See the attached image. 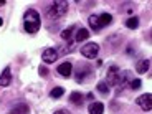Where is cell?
Instances as JSON below:
<instances>
[{"label":"cell","mask_w":152,"mask_h":114,"mask_svg":"<svg viewBox=\"0 0 152 114\" xmlns=\"http://www.w3.org/2000/svg\"><path fill=\"white\" fill-rule=\"evenodd\" d=\"M121 12H126V13H132L134 12V4H124L121 8Z\"/></svg>","instance_id":"cell-22"},{"label":"cell","mask_w":152,"mask_h":114,"mask_svg":"<svg viewBox=\"0 0 152 114\" xmlns=\"http://www.w3.org/2000/svg\"><path fill=\"white\" fill-rule=\"evenodd\" d=\"M149 68H151V61L149 60H139L136 63V71L141 73V75H145L149 71Z\"/></svg>","instance_id":"cell-12"},{"label":"cell","mask_w":152,"mask_h":114,"mask_svg":"<svg viewBox=\"0 0 152 114\" xmlns=\"http://www.w3.org/2000/svg\"><path fill=\"white\" fill-rule=\"evenodd\" d=\"M56 71H58V75H61L63 78H69V76H71V71H73L71 61H63L61 65H58Z\"/></svg>","instance_id":"cell-8"},{"label":"cell","mask_w":152,"mask_h":114,"mask_svg":"<svg viewBox=\"0 0 152 114\" xmlns=\"http://www.w3.org/2000/svg\"><path fill=\"white\" fill-rule=\"evenodd\" d=\"M80 5H83V7H91V5H94V2H78Z\"/></svg>","instance_id":"cell-24"},{"label":"cell","mask_w":152,"mask_h":114,"mask_svg":"<svg viewBox=\"0 0 152 114\" xmlns=\"http://www.w3.org/2000/svg\"><path fill=\"white\" fill-rule=\"evenodd\" d=\"M119 76H121V71H119L118 66H111L106 73V83L107 86H118L119 83Z\"/></svg>","instance_id":"cell-5"},{"label":"cell","mask_w":152,"mask_h":114,"mask_svg":"<svg viewBox=\"0 0 152 114\" xmlns=\"http://www.w3.org/2000/svg\"><path fill=\"white\" fill-rule=\"evenodd\" d=\"M42 60L45 61L46 65H51L58 60V50L56 48H45L42 53Z\"/></svg>","instance_id":"cell-7"},{"label":"cell","mask_w":152,"mask_h":114,"mask_svg":"<svg viewBox=\"0 0 152 114\" xmlns=\"http://www.w3.org/2000/svg\"><path fill=\"white\" fill-rule=\"evenodd\" d=\"M98 18H99V25H101V28L111 25V22H113V15H111V13H101V15H98Z\"/></svg>","instance_id":"cell-16"},{"label":"cell","mask_w":152,"mask_h":114,"mask_svg":"<svg viewBox=\"0 0 152 114\" xmlns=\"http://www.w3.org/2000/svg\"><path fill=\"white\" fill-rule=\"evenodd\" d=\"M136 103L142 111H151L152 109V94L151 93H145V94L139 96V98L136 99Z\"/></svg>","instance_id":"cell-6"},{"label":"cell","mask_w":152,"mask_h":114,"mask_svg":"<svg viewBox=\"0 0 152 114\" xmlns=\"http://www.w3.org/2000/svg\"><path fill=\"white\" fill-rule=\"evenodd\" d=\"M88 111H89V114H103L104 113V104L101 103V101H93V103L89 104V107H88Z\"/></svg>","instance_id":"cell-10"},{"label":"cell","mask_w":152,"mask_h":114,"mask_svg":"<svg viewBox=\"0 0 152 114\" xmlns=\"http://www.w3.org/2000/svg\"><path fill=\"white\" fill-rule=\"evenodd\" d=\"M76 28H78L76 25H71V27H68L66 30H63V31H61V38H63V40H66V42H71L73 33L76 31ZM73 40H75V38H73Z\"/></svg>","instance_id":"cell-15"},{"label":"cell","mask_w":152,"mask_h":114,"mask_svg":"<svg viewBox=\"0 0 152 114\" xmlns=\"http://www.w3.org/2000/svg\"><path fill=\"white\" fill-rule=\"evenodd\" d=\"M88 37H89V31L86 30V28L80 27V28H76L75 31V42H84V40H88Z\"/></svg>","instance_id":"cell-13"},{"label":"cell","mask_w":152,"mask_h":114,"mask_svg":"<svg viewBox=\"0 0 152 114\" xmlns=\"http://www.w3.org/2000/svg\"><path fill=\"white\" fill-rule=\"evenodd\" d=\"M96 88H98V91L101 93L103 96H107V94H109V86H107L106 81H99L98 86H96Z\"/></svg>","instance_id":"cell-20"},{"label":"cell","mask_w":152,"mask_h":114,"mask_svg":"<svg viewBox=\"0 0 152 114\" xmlns=\"http://www.w3.org/2000/svg\"><path fill=\"white\" fill-rule=\"evenodd\" d=\"M23 27L27 30V33L35 35L40 27H42V18H40V13H38L35 8H28L23 15Z\"/></svg>","instance_id":"cell-1"},{"label":"cell","mask_w":152,"mask_h":114,"mask_svg":"<svg viewBox=\"0 0 152 114\" xmlns=\"http://www.w3.org/2000/svg\"><path fill=\"white\" fill-rule=\"evenodd\" d=\"M88 23H89V27H91L94 31H99V30H101V25H99L98 15H91L89 18H88Z\"/></svg>","instance_id":"cell-17"},{"label":"cell","mask_w":152,"mask_h":114,"mask_svg":"<svg viewBox=\"0 0 152 114\" xmlns=\"http://www.w3.org/2000/svg\"><path fill=\"white\" fill-rule=\"evenodd\" d=\"M86 99H89V101H94V94H93V93H89V94H86Z\"/></svg>","instance_id":"cell-26"},{"label":"cell","mask_w":152,"mask_h":114,"mask_svg":"<svg viewBox=\"0 0 152 114\" xmlns=\"http://www.w3.org/2000/svg\"><path fill=\"white\" fill-rule=\"evenodd\" d=\"M2 5H5V0H0V7H2Z\"/></svg>","instance_id":"cell-27"},{"label":"cell","mask_w":152,"mask_h":114,"mask_svg":"<svg viewBox=\"0 0 152 114\" xmlns=\"http://www.w3.org/2000/svg\"><path fill=\"white\" fill-rule=\"evenodd\" d=\"M38 71L42 73V76H48V69H46L45 66H40V69H38Z\"/></svg>","instance_id":"cell-23"},{"label":"cell","mask_w":152,"mask_h":114,"mask_svg":"<svg viewBox=\"0 0 152 114\" xmlns=\"http://www.w3.org/2000/svg\"><path fill=\"white\" fill-rule=\"evenodd\" d=\"M66 12H68V2H65V0H56V2H53V4L46 8V17L50 20H58L61 17H65Z\"/></svg>","instance_id":"cell-2"},{"label":"cell","mask_w":152,"mask_h":114,"mask_svg":"<svg viewBox=\"0 0 152 114\" xmlns=\"http://www.w3.org/2000/svg\"><path fill=\"white\" fill-rule=\"evenodd\" d=\"M10 83H12V69H10V66H5L2 75H0V86L7 88V86H10Z\"/></svg>","instance_id":"cell-9"},{"label":"cell","mask_w":152,"mask_h":114,"mask_svg":"<svg viewBox=\"0 0 152 114\" xmlns=\"http://www.w3.org/2000/svg\"><path fill=\"white\" fill-rule=\"evenodd\" d=\"M2 25H4V20H2V18H0V27H2Z\"/></svg>","instance_id":"cell-28"},{"label":"cell","mask_w":152,"mask_h":114,"mask_svg":"<svg viewBox=\"0 0 152 114\" xmlns=\"http://www.w3.org/2000/svg\"><path fill=\"white\" fill-rule=\"evenodd\" d=\"M69 103L75 104V106H83L84 104V94H81V93L75 91L69 94Z\"/></svg>","instance_id":"cell-11"},{"label":"cell","mask_w":152,"mask_h":114,"mask_svg":"<svg viewBox=\"0 0 152 114\" xmlns=\"http://www.w3.org/2000/svg\"><path fill=\"white\" fill-rule=\"evenodd\" d=\"M141 86H142V81H141V80H131L129 84H127V88H129V89H132V91L139 89Z\"/></svg>","instance_id":"cell-21"},{"label":"cell","mask_w":152,"mask_h":114,"mask_svg":"<svg viewBox=\"0 0 152 114\" xmlns=\"http://www.w3.org/2000/svg\"><path fill=\"white\" fill-rule=\"evenodd\" d=\"M28 113H30V107L25 103H18L17 106L12 107V111H10V114H28Z\"/></svg>","instance_id":"cell-14"},{"label":"cell","mask_w":152,"mask_h":114,"mask_svg":"<svg viewBox=\"0 0 152 114\" xmlns=\"http://www.w3.org/2000/svg\"><path fill=\"white\" fill-rule=\"evenodd\" d=\"M124 25L127 28H131V30H136V28L139 27V18H137V17H129V18L126 20Z\"/></svg>","instance_id":"cell-18"},{"label":"cell","mask_w":152,"mask_h":114,"mask_svg":"<svg viewBox=\"0 0 152 114\" xmlns=\"http://www.w3.org/2000/svg\"><path fill=\"white\" fill-rule=\"evenodd\" d=\"M81 55H83L84 58H88V60H93V58H96L98 56V53H99V45L98 43H86V45H83L81 46Z\"/></svg>","instance_id":"cell-4"},{"label":"cell","mask_w":152,"mask_h":114,"mask_svg":"<svg viewBox=\"0 0 152 114\" xmlns=\"http://www.w3.org/2000/svg\"><path fill=\"white\" fill-rule=\"evenodd\" d=\"M63 94H65V89H63L61 86H56V88H53V89L50 91V98H53V99L61 98Z\"/></svg>","instance_id":"cell-19"},{"label":"cell","mask_w":152,"mask_h":114,"mask_svg":"<svg viewBox=\"0 0 152 114\" xmlns=\"http://www.w3.org/2000/svg\"><path fill=\"white\" fill-rule=\"evenodd\" d=\"M53 114H71L69 111H66V109H58V111H55Z\"/></svg>","instance_id":"cell-25"},{"label":"cell","mask_w":152,"mask_h":114,"mask_svg":"<svg viewBox=\"0 0 152 114\" xmlns=\"http://www.w3.org/2000/svg\"><path fill=\"white\" fill-rule=\"evenodd\" d=\"M93 78H94V75H93V68L89 65L78 66V69H76V81L78 83H86Z\"/></svg>","instance_id":"cell-3"}]
</instances>
